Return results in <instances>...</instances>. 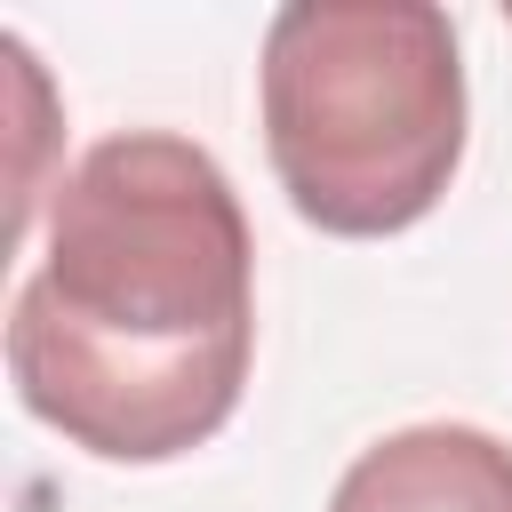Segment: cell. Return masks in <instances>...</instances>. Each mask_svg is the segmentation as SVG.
<instances>
[{
    "mask_svg": "<svg viewBox=\"0 0 512 512\" xmlns=\"http://www.w3.org/2000/svg\"><path fill=\"white\" fill-rule=\"evenodd\" d=\"M256 360V240L224 160L168 128L80 152L8 304L24 416L96 464H176L216 440Z\"/></svg>",
    "mask_w": 512,
    "mask_h": 512,
    "instance_id": "cell-1",
    "label": "cell"
},
{
    "mask_svg": "<svg viewBox=\"0 0 512 512\" xmlns=\"http://www.w3.org/2000/svg\"><path fill=\"white\" fill-rule=\"evenodd\" d=\"M264 152L288 208L328 240H392L464 168L472 88L432 0H288L256 64Z\"/></svg>",
    "mask_w": 512,
    "mask_h": 512,
    "instance_id": "cell-2",
    "label": "cell"
},
{
    "mask_svg": "<svg viewBox=\"0 0 512 512\" xmlns=\"http://www.w3.org/2000/svg\"><path fill=\"white\" fill-rule=\"evenodd\" d=\"M328 512H512V448L480 424H400L344 464Z\"/></svg>",
    "mask_w": 512,
    "mask_h": 512,
    "instance_id": "cell-3",
    "label": "cell"
}]
</instances>
